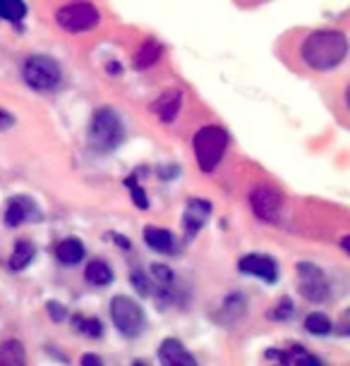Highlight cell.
<instances>
[{"mask_svg": "<svg viewBox=\"0 0 350 366\" xmlns=\"http://www.w3.org/2000/svg\"><path fill=\"white\" fill-rule=\"evenodd\" d=\"M56 24L70 34H84L96 29L99 10L89 0H70L56 12Z\"/></svg>", "mask_w": 350, "mask_h": 366, "instance_id": "obj_4", "label": "cell"}, {"mask_svg": "<svg viewBox=\"0 0 350 366\" xmlns=\"http://www.w3.org/2000/svg\"><path fill=\"white\" fill-rule=\"evenodd\" d=\"M269 357H274V359H276V362H283V364H293V366H312V364H319V359H317V357H312V354H309L305 347H300V345H295V347H291L286 354L269 352Z\"/></svg>", "mask_w": 350, "mask_h": 366, "instance_id": "obj_19", "label": "cell"}, {"mask_svg": "<svg viewBox=\"0 0 350 366\" xmlns=\"http://www.w3.org/2000/svg\"><path fill=\"white\" fill-rule=\"evenodd\" d=\"M41 213H39V206L32 202L29 197H12L5 208V225L8 228H17V225L27 223V220H39Z\"/></svg>", "mask_w": 350, "mask_h": 366, "instance_id": "obj_10", "label": "cell"}, {"mask_svg": "<svg viewBox=\"0 0 350 366\" xmlns=\"http://www.w3.org/2000/svg\"><path fill=\"white\" fill-rule=\"evenodd\" d=\"M209 215H212V204L204 202V199H189L187 206H185V215H183L185 233H187L189 239H192L194 235L204 228V223L209 220Z\"/></svg>", "mask_w": 350, "mask_h": 366, "instance_id": "obj_11", "label": "cell"}, {"mask_svg": "<svg viewBox=\"0 0 350 366\" xmlns=\"http://www.w3.org/2000/svg\"><path fill=\"white\" fill-rule=\"evenodd\" d=\"M27 362V352L24 345L17 340H5L0 343V366H22Z\"/></svg>", "mask_w": 350, "mask_h": 366, "instance_id": "obj_17", "label": "cell"}, {"mask_svg": "<svg viewBox=\"0 0 350 366\" xmlns=\"http://www.w3.org/2000/svg\"><path fill=\"white\" fill-rule=\"evenodd\" d=\"M56 257H58V261H63L65 266L79 263L84 259V244L79 242V239H74V237L63 239V242L56 247Z\"/></svg>", "mask_w": 350, "mask_h": 366, "instance_id": "obj_16", "label": "cell"}, {"mask_svg": "<svg viewBox=\"0 0 350 366\" xmlns=\"http://www.w3.org/2000/svg\"><path fill=\"white\" fill-rule=\"evenodd\" d=\"M144 242L158 254H171L173 252V233L166 228H156V225H147L144 228Z\"/></svg>", "mask_w": 350, "mask_h": 366, "instance_id": "obj_14", "label": "cell"}, {"mask_svg": "<svg viewBox=\"0 0 350 366\" xmlns=\"http://www.w3.org/2000/svg\"><path fill=\"white\" fill-rule=\"evenodd\" d=\"M27 14L24 0H0V17L8 22H22Z\"/></svg>", "mask_w": 350, "mask_h": 366, "instance_id": "obj_21", "label": "cell"}, {"mask_svg": "<svg viewBox=\"0 0 350 366\" xmlns=\"http://www.w3.org/2000/svg\"><path fill=\"white\" fill-rule=\"evenodd\" d=\"M34 254H37V247H34L29 239H19V242L14 244L12 257H10V268H12V270H24L29 263L34 261Z\"/></svg>", "mask_w": 350, "mask_h": 366, "instance_id": "obj_20", "label": "cell"}, {"mask_svg": "<svg viewBox=\"0 0 350 366\" xmlns=\"http://www.w3.org/2000/svg\"><path fill=\"white\" fill-rule=\"evenodd\" d=\"M331 328H333L331 321L324 314H309L307 319H305V330H309L312 335H329Z\"/></svg>", "mask_w": 350, "mask_h": 366, "instance_id": "obj_23", "label": "cell"}, {"mask_svg": "<svg viewBox=\"0 0 350 366\" xmlns=\"http://www.w3.org/2000/svg\"><path fill=\"white\" fill-rule=\"evenodd\" d=\"M238 268L245 275L262 278L264 283H276L278 280V263L271 257H264V254H247L238 261Z\"/></svg>", "mask_w": 350, "mask_h": 366, "instance_id": "obj_9", "label": "cell"}, {"mask_svg": "<svg viewBox=\"0 0 350 366\" xmlns=\"http://www.w3.org/2000/svg\"><path fill=\"white\" fill-rule=\"evenodd\" d=\"M125 184H127L130 194H132L134 206H137V208H149L147 192H144V187H139V184H137V175H130V177L125 180Z\"/></svg>", "mask_w": 350, "mask_h": 366, "instance_id": "obj_24", "label": "cell"}, {"mask_svg": "<svg viewBox=\"0 0 350 366\" xmlns=\"http://www.w3.org/2000/svg\"><path fill=\"white\" fill-rule=\"evenodd\" d=\"M293 312H295V307H293V302L288 297H283L281 302L276 304V307H271L269 309V319L271 321H288L293 316Z\"/></svg>", "mask_w": 350, "mask_h": 366, "instance_id": "obj_25", "label": "cell"}, {"mask_svg": "<svg viewBox=\"0 0 350 366\" xmlns=\"http://www.w3.org/2000/svg\"><path fill=\"white\" fill-rule=\"evenodd\" d=\"M180 105H183V92H178V89H168V92H163L161 96L154 101L152 110L158 115L161 122H173L180 113Z\"/></svg>", "mask_w": 350, "mask_h": 366, "instance_id": "obj_13", "label": "cell"}, {"mask_svg": "<svg viewBox=\"0 0 350 366\" xmlns=\"http://www.w3.org/2000/svg\"><path fill=\"white\" fill-rule=\"evenodd\" d=\"M281 206H283L281 192L274 189L271 184H257L249 192V208L264 223H276L278 215H281Z\"/></svg>", "mask_w": 350, "mask_h": 366, "instance_id": "obj_7", "label": "cell"}, {"mask_svg": "<svg viewBox=\"0 0 350 366\" xmlns=\"http://www.w3.org/2000/svg\"><path fill=\"white\" fill-rule=\"evenodd\" d=\"M158 357L163 364L168 366H194L197 359L189 354V349H185V345L175 338H166L158 347Z\"/></svg>", "mask_w": 350, "mask_h": 366, "instance_id": "obj_12", "label": "cell"}, {"mask_svg": "<svg viewBox=\"0 0 350 366\" xmlns=\"http://www.w3.org/2000/svg\"><path fill=\"white\" fill-rule=\"evenodd\" d=\"M161 53H163L161 43H158L156 39H147V41L139 46V51L134 53V67H137V69H149L152 65L158 63Z\"/></svg>", "mask_w": 350, "mask_h": 366, "instance_id": "obj_15", "label": "cell"}, {"mask_svg": "<svg viewBox=\"0 0 350 366\" xmlns=\"http://www.w3.org/2000/svg\"><path fill=\"white\" fill-rule=\"evenodd\" d=\"M22 77L37 92H51L60 84L63 72H60L58 60L51 58V55H32V58L24 60Z\"/></svg>", "mask_w": 350, "mask_h": 366, "instance_id": "obj_5", "label": "cell"}, {"mask_svg": "<svg viewBox=\"0 0 350 366\" xmlns=\"http://www.w3.org/2000/svg\"><path fill=\"white\" fill-rule=\"evenodd\" d=\"M343 252L350 254V237H348V235H346V237H343Z\"/></svg>", "mask_w": 350, "mask_h": 366, "instance_id": "obj_32", "label": "cell"}, {"mask_svg": "<svg viewBox=\"0 0 350 366\" xmlns=\"http://www.w3.org/2000/svg\"><path fill=\"white\" fill-rule=\"evenodd\" d=\"M72 325L77 333H84L89 338H101L103 335V323L99 319H87V316H74Z\"/></svg>", "mask_w": 350, "mask_h": 366, "instance_id": "obj_22", "label": "cell"}, {"mask_svg": "<svg viewBox=\"0 0 350 366\" xmlns=\"http://www.w3.org/2000/svg\"><path fill=\"white\" fill-rule=\"evenodd\" d=\"M12 127V115H8L5 110H0V129Z\"/></svg>", "mask_w": 350, "mask_h": 366, "instance_id": "obj_29", "label": "cell"}, {"mask_svg": "<svg viewBox=\"0 0 350 366\" xmlns=\"http://www.w3.org/2000/svg\"><path fill=\"white\" fill-rule=\"evenodd\" d=\"M132 285H134V288H137L142 294H149V283H147V278H144V275L139 273V270H137V273H132Z\"/></svg>", "mask_w": 350, "mask_h": 366, "instance_id": "obj_28", "label": "cell"}, {"mask_svg": "<svg viewBox=\"0 0 350 366\" xmlns=\"http://www.w3.org/2000/svg\"><path fill=\"white\" fill-rule=\"evenodd\" d=\"M111 319H113V325H116L125 338H137L147 328V316H144L142 307L132 297H125V294L113 297Z\"/></svg>", "mask_w": 350, "mask_h": 366, "instance_id": "obj_6", "label": "cell"}, {"mask_svg": "<svg viewBox=\"0 0 350 366\" xmlns=\"http://www.w3.org/2000/svg\"><path fill=\"white\" fill-rule=\"evenodd\" d=\"M113 239H116V244L118 247H123V249H130V242L125 237H120V235H113Z\"/></svg>", "mask_w": 350, "mask_h": 366, "instance_id": "obj_31", "label": "cell"}, {"mask_svg": "<svg viewBox=\"0 0 350 366\" xmlns=\"http://www.w3.org/2000/svg\"><path fill=\"white\" fill-rule=\"evenodd\" d=\"M298 278H300V294L312 302H327L329 299V283L324 278V270L319 266L302 261L298 263Z\"/></svg>", "mask_w": 350, "mask_h": 366, "instance_id": "obj_8", "label": "cell"}, {"mask_svg": "<svg viewBox=\"0 0 350 366\" xmlns=\"http://www.w3.org/2000/svg\"><path fill=\"white\" fill-rule=\"evenodd\" d=\"M192 149L199 168L204 173H212L223 160V153L228 149V132L223 127H218V125H207V127H202L194 134Z\"/></svg>", "mask_w": 350, "mask_h": 366, "instance_id": "obj_2", "label": "cell"}, {"mask_svg": "<svg viewBox=\"0 0 350 366\" xmlns=\"http://www.w3.org/2000/svg\"><path fill=\"white\" fill-rule=\"evenodd\" d=\"M348 55V36L336 29H322L312 32L300 46V58L307 67L317 72L333 69L346 60Z\"/></svg>", "mask_w": 350, "mask_h": 366, "instance_id": "obj_1", "label": "cell"}, {"mask_svg": "<svg viewBox=\"0 0 350 366\" xmlns=\"http://www.w3.org/2000/svg\"><path fill=\"white\" fill-rule=\"evenodd\" d=\"M46 309H48V316H51L56 323H60V321H65V316H68V309L63 307L60 302H48L46 304Z\"/></svg>", "mask_w": 350, "mask_h": 366, "instance_id": "obj_27", "label": "cell"}, {"mask_svg": "<svg viewBox=\"0 0 350 366\" xmlns=\"http://www.w3.org/2000/svg\"><path fill=\"white\" fill-rule=\"evenodd\" d=\"M82 364H89V366H101V357H94V354H84L82 357Z\"/></svg>", "mask_w": 350, "mask_h": 366, "instance_id": "obj_30", "label": "cell"}, {"mask_svg": "<svg viewBox=\"0 0 350 366\" xmlns=\"http://www.w3.org/2000/svg\"><path fill=\"white\" fill-rule=\"evenodd\" d=\"M152 273H154V278H156L158 283L163 285V288H171V285L175 283L173 270L168 268V266H163V263H154L152 266Z\"/></svg>", "mask_w": 350, "mask_h": 366, "instance_id": "obj_26", "label": "cell"}, {"mask_svg": "<svg viewBox=\"0 0 350 366\" xmlns=\"http://www.w3.org/2000/svg\"><path fill=\"white\" fill-rule=\"evenodd\" d=\"M84 278H87L89 285L103 288V285H108L113 280V270H111V266H108L106 261L96 259V261H89L87 263V268H84Z\"/></svg>", "mask_w": 350, "mask_h": 366, "instance_id": "obj_18", "label": "cell"}, {"mask_svg": "<svg viewBox=\"0 0 350 366\" xmlns=\"http://www.w3.org/2000/svg\"><path fill=\"white\" fill-rule=\"evenodd\" d=\"M125 132H123V122H120V115L113 108H101L94 113L92 125H89V144H92L96 151H113L120 147Z\"/></svg>", "mask_w": 350, "mask_h": 366, "instance_id": "obj_3", "label": "cell"}]
</instances>
